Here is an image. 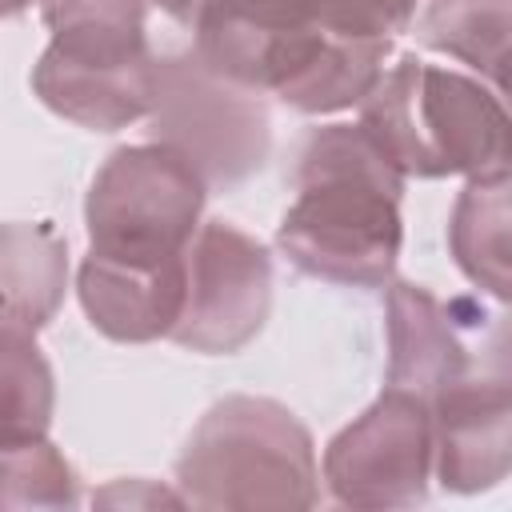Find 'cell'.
Wrapping results in <instances>:
<instances>
[{
	"label": "cell",
	"mask_w": 512,
	"mask_h": 512,
	"mask_svg": "<svg viewBox=\"0 0 512 512\" xmlns=\"http://www.w3.org/2000/svg\"><path fill=\"white\" fill-rule=\"evenodd\" d=\"M404 180L360 120L312 128L296 148V200L280 216L276 248L304 276L340 288H388L404 244Z\"/></svg>",
	"instance_id": "obj_1"
},
{
	"label": "cell",
	"mask_w": 512,
	"mask_h": 512,
	"mask_svg": "<svg viewBox=\"0 0 512 512\" xmlns=\"http://www.w3.org/2000/svg\"><path fill=\"white\" fill-rule=\"evenodd\" d=\"M360 124L404 176H512V108L456 68L400 56L360 104Z\"/></svg>",
	"instance_id": "obj_2"
},
{
	"label": "cell",
	"mask_w": 512,
	"mask_h": 512,
	"mask_svg": "<svg viewBox=\"0 0 512 512\" xmlns=\"http://www.w3.org/2000/svg\"><path fill=\"white\" fill-rule=\"evenodd\" d=\"M188 508H312L320 468L312 432L268 396L216 400L176 456Z\"/></svg>",
	"instance_id": "obj_3"
},
{
	"label": "cell",
	"mask_w": 512,
	"mask_h": 512,
	"mask_svg": "<svg viewBox=\"0 0 512 512\" xmlns=\"http://www.w3.org/2000/svg\"><path fill=\"white\" fill-rule=\"evenodd\" d=\"M148 136L180 152L208 188L244 184L272 152L264 92L216 72L196 48L156 56Z\"/></svg>",
	"instance_id": "obj_4"
},
{
	"label": "cell",
	"mask_w": 512,
	"mask_h": 512,
	"mask_svg": "<svg viewBox=\"0 0 512 512\" xmlns=\"http://www.w3.org/2000/svg\"><path fill=\"white\" fill-rule=\"evenodd\" d=\"M204 196V176L180 152L156 140L116 148L84 196L88 252L140 264L180 260L200 232Z\"/></svg>",
	"instance_id": "obj_5"
},
{
	"label": "cell",
	"mask_w": 512,
	"mask_h": 512,
	"mask_svg": "<svg viewBox=\"0 0 512 512\" xmlns=\"http://www.w3.org/2000/svg\"><path fill=\"white\" fill-rule=\"evenodd\" d=\"M436 476L432 404L388 388L324 448V484L344 508H412Z\"/></svg>",
	"instance_id": "obj_6"
},
{
	"label": "cell",
	"mask_w": 512,
	"mask_h": 512,
	"mask_svg": "<svg viewBox=\"0 0 512 512\" xmlns=\"http://www.w3.org/2000/svg\"><path fill=\"white\" fill-rule=\"evenodd\" d=\"M272 312V256L228 220H208L188 244V300L172 340L200 356H232Z\"/></svg>",
	"instance_id": "obj_7"
},
{
	"label": "cell",
	"mask_w": 512,
	"mask_h": 512,
	"mask_svg": "<svg viewBox=\"0 0 512 512\" xmlns=\"http://www.w3.org/2000/svg\"><path fill=\"white\" fill-rule=\"evenodd\" d=\"M436 480L476 496L512 476V396L488 376H464L432 400Z\"/></svg>",
	"instance_id": "obj_8"
},
{
	"label": "cell",
	"mask_w": 512,
	"mask_h": 512,
	"mask_svg": "<svg viewBox=\"0 0 512 512\" xmlns=\"http://www.w3.org/2000/svg\"><path fill=\"white\" fill-rule=\"evenodd\" d=\"M388 52H392V44L344 40V36H332L320 24L304 20L280 40V48L268 64L264 92H272L280 104H288L304 116L360 108L364 96L380 84V76L388 68Z\"/></svg>",
	"instance_id": "obj_9"
},
{
	"label": "cell",
	"mask_w": 512,
	"mask_h": 512,
	"mask_svg": "<svg viewBox=\"0 0 512 512\" xmlns=\"http://www.w3.org/2000/svg\"><path fill=\"white\" fill-rule=\"evenodd\" d=\"M76 296L96 332L120 344L172 340L188 300V256L164 264L112 260L88 252L76 272Z\"/></svg>",
	"instance_id": "obj_10"
},
{
	"label": "cell",
	"mask_w": 512,
	"mask_h": 512,
	"mask_svg": "<svg viewBox=\"0 0 512 512\" xmlns=\"http://www.w3.org/2000/svg\"><path fill=\"white\" fill-rule=\"evenodd\" d=\"M384 332H388V388L424 396L428 404L456 380L472 372L468 344L444 300L424 284L392 280L384 296Z\"/></svg>",
	"instance_id": "obj_11"
},
{
	"label": "cell",
	"mask_w": 512,
	"mask_h": 512,
	"mask_svg": "<svg viewBox=\"0 0 512 512\" xmlns=\"http://www.w3.org/2000/svg\"><path fill=\"white\" fill-rule=\"evenodd\" d=\"M44 24L52 32L44 56L72 68H148V0H44Z\"/></svg>",
	"instance_id": "obj_12"
},
{
	"label": "cell",
	"mask_w": 512,
	"mask_h": 512,
	"mask_svg": "<svg viewBox=\"0 0 512 512\" xmlns=\"http://www.w3.org/2000/svg\"><path fill=\"white\" fill-rule=\"evenodd\" d=\"M448 252L468 284L512 304V176L464 184L448 216Z\"/></svg>",
	"instance_id": "obj_13"
},
{
	"label": "cell",
	"mask_w": 512,
	"mask_h": 512,
	"mask_svg": "<svg viewBox=\"0 0 512 512\" xmlns=\"http://www.w3.org/2000/svg\"><path fill=\"white\" fill-rule=\"evenodd\" d=\"M4 324L40 332L68 292V240L48 220H8L0 248Z\"/></svg>",
	"instance_id": "obj_14"
},
{
	"label": "cell",
	"mask_w": 512,
	"mask_h": 512,
	"mask_svg": "<svg viewBox=\"0 0 512 512\" xmlns=\"http://www.w3.org/2000/svg\"><path fill=\"white\" fill-rule=\"evenodd\" d=\"M192 32V48L224 76L268 36L308 20L304 0H148Z\"/></svg>",
	"instance_id": "obj_15"
},
{
	"label": "cell",
	"mask_w": 512,
	"mask_h": 512,
	"mask_svg": "<svg viewBox=\"0 0 512 512\" xmlns=\"http://www.w3.org/2000/svg\"><path fill=\"white\" fill-rule=\"evenodd\" d=\"M416 40L488 76L512 48V0H428L416 20Z\"/></svg>",
	"instance_id": "obj_16"
},
{
	"label": "cell",
	"mask_w": 512,
	"mask_h": 512,
	"mask_svg": "<svg viewBox=\"0 0 512 512\" xmlns=\"http://www.w3.org/2000/svg\"><path fill=\"white\" fill-rule=\"evenodd\" d=\"M4 348V384H0V428L4 440H28L48 436L52 408H56V384L52 368L36 344V332L4 324L0 336Z\"/></svg>",
	"instance_id": "obj_17"
},
{
	"label": "cell",
	"mask_w": 512,
	"mask_h": 512,
	"mask_svg": "<svg viewBox=\"0 0 512 512\" xmlns=\"http://www.w3.org/2000/svg\"><path fill=\"white\" fill-rule=\"evenodd\" d=\"M4 460V484H0V504L8 512L20 508H72L80 500V480L64 452L48 436H28V440H4L0 448Z\"/></svg>",
	"instance_id": "obj_18"
},
{
	"label": "cell",
	"mask_w": 512,
	"mask_h": 512,
	"mask_svg": "<svg viewBox=\"0 0 512 512\" xmlns=\"http://www.w3.org/2000/svg\"><path fill=\"white\" fill-rule=\"evenodd\" d=\"M416 4L420 0H304V12L332 36L392 44V36L412 24Z\"/></svg>",
	"instance_id": "obj_19"
},
{
	"label": "cell",
	"mask_w": 512,
	"mask_h": 512,
	"mask_svg": "<svg viewBox=\"0 0 512 512\" xmlns=\"http://www.w3.org/2000/svg\"><path fill=\"white\" fill-rule=\"evenodd\" d=\"M484 376L512 396V312L500 316L484 340Z\"/></svg>",
	"instance_id": "obj_20"
},
{
	"label": "cell",
	"mask_w": 512,
	"mask_h": 512,
	"mask_svg": "<svg viewBox=\"0 0 512 512\" xmlns=\"http://www.w3.org/2000/svg\"><path fill=\"white\" fill-rule=\"evenodd\" d=\"M488 80H492V88L500 92V100L512 108V48L492 64V72H488Z\"/></svg>",
	"instance_id": "obj_21"
},
{
	"label": "cell",
	"mask_w": 512,
	"mask_h": 512,
	"mask_svg": "<svg viewBox=\"0 0 512 512\" xmlns=\"http://www.w3.org/2000/svg\"><path fill=\"white\" fill-rule=\"evenodd\" d=\"M32 4H44V0H4V12H8V16H20V12L32 8Z\"/></svg>",
	"instance_id": "obj_22"
}]
</instances>
